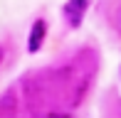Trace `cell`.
<instances>
[{"label": "cell", "instance_id": "5b68a950", "mask_svg": "<svg viewBox=\"0 0 121 118\" xmlns=\"http://www.w3.org/2000/svg\"><path fill=\"white\" fill-rule=\"evenodd\" d=\"M116 17H119V25H121V8H119V15H116Z\"/></svg>", "mask_w": 121, "mask_h": 118}, {"label": "cell", "instance_id": "3957f363", "mask_svg": "<svg viewBox=\"0 0 121 118\" xmlns=\"http://www.w3.org/2000/svg\"><path fill=\"white\" fill-rule=\"evenodd\" d=\"M45 22L42 20H37L35 25H32V32H30V39H27V49L30 52H37L42 47V39H45Z\"/></svg>", "mask_w": 121, "mask_h": 118}, {"label": "cell", "instance_id": "6da1fadb", "mask_svg": "<svg viewBox=\"0 0 121 118\" xmlns=\"http://www.w3.org/2000/svg\"><path fill=\"white\" fill-rule=\"evenodd\" d=\"M0 118H17V91L5 89L0 94Z\"/></svg>", "mask_w": 121, "mask_h": 118}, {"label": "cell", "instance_id": "277c9868", "mask_svg": "<svg viewBox=\"0 0 121 118\" xmlns=\"http://www.w3.org/2000/svg\"><path fill=\"white\" fill-rule=\"evenodd\" d=\"M49 118H69V116H64V113H49Z\"/></svg>", "mask_w": 121, "mask_h": 118}, {"label": "cell", "instance_id": "8992f818", "mask_svg": "<svg viewBox=\"0 0 121 118\" xmlns=\"http://www.w3.org/2000/svg\"><path fill=\"white\" fill-rule=\"evenodd\" d=\"M0 64H3V47H0Z\"/></svg>", "mask_w": 121, "mask_h": 118}, {"label": "cell", "instance_id": "7a4b0ae2", "mask_svg": "<svg viewBox=\"0 0 121 118\" xmlns=\"http://www.w3.org/2000/svg\"><path fill=\"white\" fill-rule=\"evenodd\" d=\"M84 10H86V0H69V3L64 5V17L69 20L72 27H79Z\"/></svg>", "mask_w": 121, "mask_h": 118}]
</instances>
